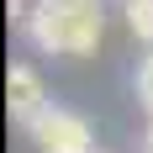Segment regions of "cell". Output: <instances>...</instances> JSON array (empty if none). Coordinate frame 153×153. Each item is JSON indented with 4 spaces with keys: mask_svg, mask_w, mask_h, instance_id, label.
I'll list each match as a JSON object with an SVG mask.
<instances>
[{
    "mask_svg": "<svg viewBox=\"0 0 153 153\" xmlns=\"http://www.w3.org/2000/svg\"><path fill=\"white\" fill-rule=\"evenodd\" d=\"M100 32H106L100 0H90V5H32V16L21 21V37L48 58H85L100 48Z\"/></svg>",
    "mask_w": 153,
    "mask_h": 153,
    "instance_id": "obj_1",
    "label": "cell"
},
{
    "mask_svg": "<svg viewBox=\"0 0 153 153\" xmlns=\"http://www.w3.org/2000/svg\"><path fill=\"white\" fill-rule=\"evenodd\" d=\"M27 132H32V143H37V153H95L90 116H79V111H69V106H48Z\"/></svg>",
    "mask_w": 153,
    "mask_h": 153,
    "instance_id": "obj_2",
    "label": "cell"
},
{
    "mask_svg": "<svg viewBox=\"0 0 153 153\" xmlns=\"http://www.w3.org/2000/svg\"><path fill=\"white\" fill-rule=\"evenodd\" d=\"M48 106H53V100H48L42 74H37L32 63H11V74H5V111H11V122L32 127Z\"/></svg>",
    "mask_w": 153,
    "mask_h": 153,
    "instance_id": "obj_3",
    "label": "cell"
},
{
    "mask_svg": "<svg viewBox=\"0 0 153 153\" xmlns=\"http://www.w3.org/2000/svg\"><path fill=\"white\" fill-rule=\"evenodd\" d=\"M122 16H127V32L143 48H153V0H122Z\"/></svg>",
    "mask_w": 153,
    "mask_h": 153,
    "instance_id": "obj_4",
    "label": "cell"
},
{
    "mask_svg": "<svg viewBox=\"0 0 153 153\" xmlns=\"http://www.w3.org/2000/svg\"><path fill=\"white\" fill-rule=\"evenodd\" d=\"M132 85H137V100H143V111L153 116V48L143 53V63H137V79H132Z\"/></svg>",
    "mask_w": 153,
    "mask_h": 153,
    "instance_id": "obj_5",
    "label": "cell"
},
{
    "mask_svg": "<svg viewBox=\"0 0 153 153\" xmlns=\"http://www.w3.org/2000/svg\"><path fill=\"white\" fill-rule=\"evenodd\" d=\"M32 5H90V0H32Z\"/></svg>",
    "mask_w": 153,
    "mask_h": 153,
    "instance_id": "obj_6",
    "label": "cell"
},
{
    "mask_svg": "<svg viewBox=\"0 0 153 153\" xmlns=\"http://www.w3.org/2000/svg\"><path fill=\"white\" fill-rule=\"evenodd\" d=\"M143 153H153V116H148V132H143Z\"/></svg>",
    "mask_w": 153,
    "mask_h": 153,
    "instance_id": "obj_7",
    "label": "cell"
},
{
    "mask_svg": "<svg viewBox=\"0 0 153 153\" xmlns=\"http://www.w3.org/2000/svg\"><path fill=\"white\" fill-rule=\"evenodd\" d=\"M95 153H100V148H95Z\"/></svg>",
    "mask_w": 153,
    "mask_h": 153,
    "instance_id": "obj_8",
    "label": "cell"
}]
</instances>
